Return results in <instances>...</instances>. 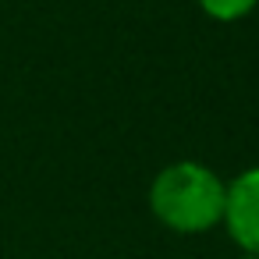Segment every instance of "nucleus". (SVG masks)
Segmentation results:
<instances>
[{"mask_svg": "<svg viewBox=\"0 0 259 259\" xmlns=\"http://www.w3.org/2000/svg\"><path fill=\"white\" fill-rule=\"evenodd\" d=\"M220 227L238 245V252L259 255V163L238 170L227 181V202H224Z\"/></svg>", "mask_w": 259, "mask_h": 259, "instance_id": "2", "label": "nucleus"}, {"mask_svg": "<svg viewBox=\"0 0 259 259\" xmlns=\"http://www.w3.org/2000/svg\"><path fill=\"white\" fill-rule=\"evenodd\" d=\"M234 259H259V255H248V252H238Z\"/></svg>", "mask_w": 259, "mask_h": 259, "instance_id": "4", "label": "nucleus"}, {"mask_svg": "<svg viewBox=\"0 0 259 259\" xmlns=\"http://www.w3.org/2000/svg\"><path fill=\"white\" fill-rule=\"evenodd\" d=\"M146 202L160 227L181 238H199L224 224L227 181L209 163L170 160L153 174Z\"/></svg>", "mask_w": 259, "mask_h": 259, "instance_id": "1", "label": "nucleus"}, {"mask_svg": "<svg viewBox=\"0 0 259 259\" xmlns=\"http://www.w3.org/2000/svg\"><path fill=\"white\" fill-rule=\"evenodd\" d=\"M199 11L220 25H234L241 18H248L255 8H259V0H195Z\"/></svg>", "mask_w": 259, "mask_h": 259, "instance_id": "3", "label": "nucleus"}]
</instances>
